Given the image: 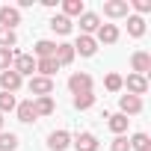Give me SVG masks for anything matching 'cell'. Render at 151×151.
<instances>
[{
  "instance_id": "obj_5",
  "label": "cell",
  "mask_w": 151,
  "mask_h": 151,
  "mask_svg": "<svg viewBox=\"0 0 151 151\" xmlns=\"http://www.w3.org/2000/svg\"><path fill=\"white\" fill-rule=\"evenodd\" d=\"M122 86H127V95L142 98V95L148 92V77H139V74H127V80H124Z\"/></svg>"
},
{
  "instance_id": "obj_20",
  "label": "cell",
  "mask_w": 151,
  "mask_h": 151,
  "mask_svg": "<svg viewBox=\"0 0 151 151\" xmlns=\"http://www.w3.org/2000/svg\"><path fill=\"white\" fill-rule=\"evenodd\" d=\"M127 33H130L133 39L145 36V18H142V15H127Z\"/></svg>"
},
{
  "instance_id": "obj_13",
  "label": "cell",
  "mask_w": 151,
  "mask_h": 151,
  "mask_svg": "<svg viewBox=\"0 0 151 151\" xmlns=\"http://www.w3.org/2000/svg\"><path fill=\"white\" fill-rule=\"evenodd\" d=\"M50 92H53V80H47V77H33V80H30V95L45 98V95H50Z\"/></svg>"
},
{
  "instance_id": "obj_8",
  "label": "cell",
  "mask_w": 151,
  "mask_h": 151,
  "mask_svg": "<svg viewBox=\"0 0 151 151\" xmlns=\"http://www.w3.org/2000/svg\"><path fill=\"white\" fill-rule=\"evenodd\" d=\"M119 107H122V116H139V113H142V98H136V95H122V98H119Z\"/></svg>"
},
{
  "instance_id": "obj_30",
  "label": "cell",
  "mask_w": 151,
  "mask_h": 151,
  "mask_svg": "<svg viewBox=\"0 0 151 151\" xmlns=\"http://www.w3.org/2000/svg\"><path fill=\"white\" fill-rule=\"evenodd\" d=\"M12 59H15V50L0 47V71H9V68H12Z\"/></svg>"
},
{
  "instance_id": "obj_2",
  "label": "cell",
  "mask_w": 151,
  "mask_h": 151,
  "mask_svg": "<svg viewBox=\"0 0 151 151\" xmlns=\"http://www.w3.org/2000/svg\"><path fill=\"white\" fill-rule=\"evenodd\" d=\"M68 89L71 95H80V92H92V77L86 71H74L71 77H68Z\"/></svg>"
},
{
  "instance_id": "obj_32",
  "label": "cell",
  "mask_w": 151,
  "mask_h": 151,
  "mask_svg": "<svg viewBox=\"0 0 151 151\" xmlns=\"http://www.w3.org/2000/svg\"><path fill=\"white\" fill-rule=\"evenodd\" d=\"M133 9H136V12H142V15H145V12H151V0H133Z\"/></svg>"
},
{
  "instance_id": "obj_21",
  "label": "cell",
  "mask_w": 151,
  "mask_h": 151,
  "mask_svg": "<svg viewBox=\"0 0 151 151\" xmlns=\"http://www.w3.org/2000/svg\"><path fill=\"white\" fill-rule=\"evenodd\" d=\"M86 12V6H83V0H65V3H62V15L65 18H74V15H83Z\"/></svg>"
},
{
  "instance_id": "obj_14",
  "label": "cell",
  "mask_w": 151,
  "mask_h": 151,
  "mask_svg": "<svg viewBox=\"0 0 151 151\" xmlns=\"http://www.w3.org/2000/svg\"><path fill=\"white\" fill-rule=\"evenodd\" d=\"M127 124H130V119H127V116H122V113L107 116V127H110L116 136H124V133H127Z\"/></svg>"
},
{
  "instance_id": "obj_26",
  "label": "cell",
  "mask_w": 151,
  "mask_h": 151,
  "mask_svg": "<svg viewBox=\"0 0 151 151\" xmlns=\"http://www.w3.org/2000/svg\"><path fill=\"white\" fill-rule=\"evenodd\" d=\"M18 45V36H15V30H6V27H0V47H15Z\"/></svg>"
},
{
  "instance_id": "obj_25",
  "label": "cell",
  "mask_w": 151,
  "mask_h": 151,
  "mask_svg": "<svg viewBox=\"0 0 151 151\" xmlns=\"http://www.w3.org/2000/svg\"><path fill=\"white\" fill-rule=\"evenodd\" d=\"M0 151H18V133L0 130Z\"/></svg>"
},
{
  "instance_id": "obj_28",
  "label": "cell",
  "mask_w": 151,
  "mask_h": 151,
  "mask_svg": "<svg viewBox=\"0 0 151 151\" xmlns=\"http://www.w3.org/2000/svg\"><path fill=\"white\" fill-rule=\"evenodd\" d=\"M122 83H124V80H122V74H107V77H104L107 92H122V89H124Z\"/></svg>"
},
{
  "instance_id": "obj_18",
  "label": "cell",
  "mask_w": 151,
  "mask_h": 151,
  "mask_svg": "<svg viewBox=\"0 0 151 151\" xmlns=\"http://www.w3.org/2000/svg\"><path fill=\"white\" fill-rule=\"evenodd\" d=\"M74 56H77V53H74V47H71L68 42L56 45V53H53V59H56L59 65H71V62H74Z\"/></svg>"
},
{
  "instance_id": "obj_27",
  "label": "cell",
  "mask_w": 151,
  "mask_h": 151,
  "mask_svg": "<svg viewBox=\"0 0 151 151\" xmlns=\"http://www.w3.org/2000/svg\"><path fill=\"white\" fill-rule=\"evenodd\" d=\"M95 104V95L92 92H80V95H74V110H89Z\"/></svg>"
},
{
  "instance_id": "obj_31",
  "label": "cell",
  "mask_w": 151,
  "mask_h": 151,
  "mask_svg": "<svg viewBox=\"0 0 151 151\" xmlns=\"http://www.w3.org/2000/svg\"><path fill=\"white\" fill-rule=\"evenodd\" d=\"M110 151H130V142H127V136H116V139L110 142Z\"/></svg>"
},
{
  "instance_id": "obj_24",
  "label": "cell",
  "mask_w": 151,
  "mask_h": 151,
  "mask_svg": "<svg viewBox=\"0 0 151 151\" xmlns=\"http://www.w3.org/2000/svg\"><path fill=\"white\" fill-rule=\"evenodd\" d=\"M127 142H130L133 151H151V139H148V133H133Z\"/></svg>"
},
{
  "instance_id": "obj_22",
  "label": "cell",
  "mask_w": 151,
  "mask_h": 151,
  "mask_svg": "<svg viewBox=\"0 0 151 151\" xmlns=\"http://www.w3.org/2000/svg\"><path fill=\"white\" fill-rule=\"evenodd\" d=\"M50 30L59 33V36H68V33H71V18H65V15H53V18H50Z\"/></svg>"
},
{
  "instance_id": "obj_29",
  "label": "cell",
  "mask_w": 151,
  "mask_h": 151,
  "mask_svg": "<svg viewBox=\"0 0 151 151\" xmlns=\"http://www.w3.org/2000/svg\"><path fill=\"white\" fill-rule=\"evenodd\" d=\"M15 107H18L15 95H9V92H0V113H12Z\"/></svg>"
},
{
  "instance_id": "obj_16",
  "label": "cell",
  "mask_w": 151,
  "mask_h": 151,
  "mask_svg": "<svg viewBox=\"0 0 151 151\" xmlns=\"http://www.w3.org/2000/svg\"><path fill=\"white\" fill-rule=\"evenodd\" d=\"M33 53H36V59H50V56L56 53V42H47V39H39V42L33 45Z\"/></svg>"
},
{
  "instance_id": "obj_7",
  "label": "cell",
  "mask_w": 151,
  "mask_h": 151,
  "mask_svg": "<svg viewBox=\"0 0 151 151\" xmlns=\"http://www.w3.org/2000/svg\"><path fill=\"white\" fill-rule=\"evenodd\" d=\"M71 47H74V53H80V56H95L98 53V42L92 36H77V42H74Z\"/></svg>"
},
{
  "instance_id": "obj_19",
  "label": "cell",
  "mask_w": 151,
  "mask_h": 151,
  "mask_svg": "<svg viewBox=\"0 0 151 151\" xmlns=\"http://www.w3.org/2000/svg\"><path fill=\"white\" fill-rule=\"evenodd\" d=\"M36 71H42L39 77H47V80H50L53 74L59 71V62H56L53 56H50V59H36Z\"/></svg>"
},
{
  "instance_id": "obj_17",
  "label": "cell",
  "mask_w": 151,
  "mask_h": 151,
  "mask_svg": "<svg viewBox=\"0 0 151 151\" xmlns=\"http://www.w3.org/2000/svg\"><path fill=\"white\" fill-rule=\"evenodd\" d=\"M15 113H18V122H24V124H30V122L39 119V116H36V107H33V98H30V101H21V104L15 107Z\"/></svg>"
},
{
  "instance_id": "obj_4",
  "label": "cell",
  "mask_w": 151,
  "mask_h": 151,
  "mask_svg": "<svg viewBox=\"0 0 151 151\" xmlns=\"http://www.w3.org/2000/svg\"><path fill=\"white\" fill-rule=\"evenodd\" d=\"M92 39H95L98 45H116V42H119V27H116V24H101Z\"/></svg>"
},
{
  "instance_id": "obj_9",
  "label": "cell",
  "mask_w": 151,
  "mask_h": 151,
  "mask_svg": "<svg viewBox=\"0 0 151 151\" xmlns=\"http://www.w3.org/2000/svg\"><path fill=\"white\" fill-rule=\"evenodd\" d=\"M127 9H130L127 0H107L104 3V15L107 18H127Z\"/></svg>"
},
{
  "instance_id": "obj_11",
  "label": "cell",
  "mask_w": 151,
  "mask_h": 151,
  "mask_svg": "<svg viewBox=\"0 0 151 151\" xmlns=\"http://www.w3.org/2000/svg\"><path fill=\"white\" fill-rule=\"evenodd\" d=\"M77 151H98V136L95 133H89V130H83V133H77L74 136V142H71Z\"/></svg>"
},
{
  "instance_id": "obj_23",
  "label": "cell",
  "mask_w": 151,
  "mask_h": 151,
  "mask_svg": "<svg viewBox=\"0 0 151 151\" xmlns=\"http://www.w3.org/2000/svg\"><path fill=\"white\" fill-rule=\"evenodd\" d=\"M33 107H36V116H50V113H53V98H50V95L36 98V101H33Z\"/></svg>"
},
{
  "instance_id": "obj_12",
  "label": "cell",
  "mask_w": 151,
  "mask_h": 151,
  "mask_svg": "<svg viewBox=\"0 0 151 151\" xmlns=\"http://www.w3.org/2000/svg\"><path fill=\"white\" fill-rule=\"evenodd\" d=\"M71 145V133L68 130H53L50 136H47V148L50 151H65Z\"/></svg>"
},
{
  "instance_id": "obj_1",
  "label": "cell",
  "mask_w": 151,
  "mask_h": 151,
  "mask_svg": "<svg viewBox=\"0 0 151 151\" xmlns=\"http://www.w3.org/2000/svg\"><path fill=\"white\" fill-rule=\"evenodd\" d=\"M12 71L18 74V77L33 74V71H36V56H33V53H15V59H12Z\"/></svg>"
},
{
  "instance_id": "obj_6",
  "label": "cell",
  "mask_w": 151,
  "mask_h": 151,
  "mask_svg": "<svg viewBox=\"0 0 151 151\" xmlns=\"http://www.w3.org/2000/svg\"><path fill=\"white\" fill-rule=\"evenodd\" d=\"M21 83H24V77H18L12 68H9V71H0V89H3V92L15 95V92L21 89Z\"/></svg>"
},
{
  "instance_id": "obj_10",
  "label": "cell",
  "mask_w": 151,
  "mask_h": 151,
  "mask_svg": "<svg viewBox=\"0 0 151 151\" xmlns=\"http://www.w3.org/2000/svg\"><path fill=\"white\" fill-rule=\"evenodd\" d=\"M21 24V12L15 6H0V27H6V30H15Z\"/></svg>"
},
{
  "instance_id": "obj_15",
  "label": "cell",
  "mask_w": 151,
  "mask_h": 151,
  "mask_svg": "<svg viewBox=\"0 0 151 151\" xmlns=\"http://www.w3.org/2000/svg\"><path fill=\"white\" fill-rule=\"evenodd\" d=\"M98 27H101V18H98L95 12H83V15H80V30H83L80 36H92Z\"/></svg>"
},
{
  "instance_id": "obj_33",
  "label": "cell",
  "mask_w": 151,
  "mask_h": 151,
  "mask_svg": "<svg viewBox=\"0 0 151 151\" xmlns=\"http://www.w3.org/2000/svg\"><path fill=\"white\" fill-rule=\"evenodd\" d=\"M0 130H3V113H0Z\"/></svg>"
},
{
  "instance_id": "obj_3",
  "label": "cell",
  "mask_w": 151,
  "mask_h": 151,
  "mask_svg": "<svg viewBox=\"0 0 151 151\" xmlns=\"http://www.w3.org/2000/svg\"><path fill=\"white\" fill-rule=\"evenodd\" d=\"M130 68H133V74L145 77V74L151 71V53H148V50H136V53L130 56Z\"/></svg>"
}]
</instances>
